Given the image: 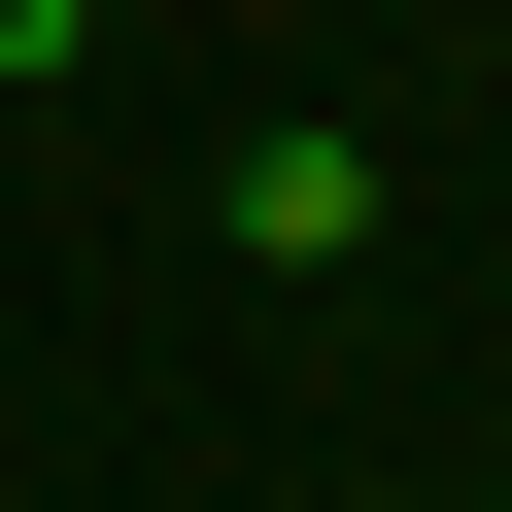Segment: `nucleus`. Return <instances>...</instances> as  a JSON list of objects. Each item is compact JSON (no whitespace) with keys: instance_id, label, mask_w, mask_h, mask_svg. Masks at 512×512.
Here are the masks:
<instances>
[{"instance_id":"f257e3e1","label":"nucleus","mask_w":512,"mask_h":512,"mask_svg":"<svg viewBox=\"0 0 512 512\" xmlns=\"http://www.w3.org/2000/svg\"><path fill=\"white\" fill-rule=\"evenodd\" d=\"M239 239H274V274H342V239H376V137H342V103H274V137H239Z\"/></svg>"},{"instance_id":"f03ea898","label":"nucleus","mask_w":512,"mask_h":512,"mask_svg":"<svg viewBox=\"0 0 512 512\" xmlns=\"http://www.w3.org/2000/svg\"><path fill=\"white\" fill-rule=\"evenodd\" d=\"M69 35H103V0H0V103H35V69H69Z\"/></svg>"}]
</instances>
